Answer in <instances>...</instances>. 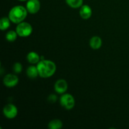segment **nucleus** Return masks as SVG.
Masks as SVG:
<instances>
[{
  "label": "nucleus",
  "mask_w": 129,
  "mask_h": 129,
  "mask_svg": "<svg viewBox=\"0 0 129 129\" xmlns=\"http://www.w3.org/2000/svg\"><path fill=\"white\" fill-rule=\"evenodd\" d=\"M39 76L41 78L51 77L56 71V65L54 62L49 60H41L37 65Z\"/></svg>",
  "instance_id": "f257e3e1"
},
{
  "label": "nucleus",
  "mask_w": 129,
  "mask_h": 129,
  "mask_svg": "<svg viewBox=\"0 0 129 129\" xmlns=\"http://www.w3.org/2000/svg\"><path fill=\"white\" fill-rule=\"evenodd\" d=\"M28 11L26 8L21 5L13 7L9 12L8 18L14 23H20L22 22L27 16Z\"/></svg>",
  "instance_id": "f03ea898"
},
{
  "label": "nucleus",
  "mask_w": 129,
  "mask_h": 129,
  "mask_svg": "<svg viewBox=\"0 0 129 129\" xmlns=\"http://www.w3.org/2000/svg\"><path fill=\"white\" fill-rule=\"evenodd\" d=\"M33 28L31 25L27 22H21L18 24L16 31L18 35L21 37H26L31 35Z\"/></svg>",
  "instance_id": "7ed1b4c3"
},
{
  "label": "nucleus",
  "mask_w": 129,
  "mask_h": 129,
  "mask_svg": "<svg viewBox=\"0 0 129 129\" xmlns=\"http://www.w3.org/2000/svg\"><path fill=\"white\" fill-rule=\"evenodd\" d=\"M60 103L62 107L66 110H71L75 105V100L71 94H63L60 98Z\"/></svg>",
  "instance_id": "20e7f679"
},
{
  "label": "nucleus",
  "mask_w": 129,
  "mask_h": 129,
  "mask_svg": "<svg viewBox=\"0 0 129 129\" xmlns=\"http://www.w3.org/2000/svg\"><path fill=\"white\" fill-rule=\"evenodd\" d=\"M3 112L4 115L9 119H13L15 118L18 114V109L16 107L11 103L6 105L3 108Z\"/></svg>",
  "instance_id": "39448f33"
},
{
  "label": "nucleus",
  "mask_w": 129,
  "mask_h": 129,
  "mask_svg": "<svg viewBox=\"0 0 129 129\" xmlns=\"http://www.w3.org/2000/svg\"><path fill=\"white\" fill-rule=\"evenodd\" d=\"M26 8L28 12L31 14H35L40 10V3L39 0H28Z\"/></svg>",
  "instance_id": "423d86ee"
},
{
  "label": "nucleus",
  "mask_w": 129,
  "mask_h": 129,
  "mask_svg": "<svg viewBox=\"0 0 129 129\" xmlns=\"http://www.w3.org/2000/svg\"><path fill=\"white\" fill-rule=\"evenodd\" d=\"M18 81V78L17 76L13 74H6L3 79V84L9 88L14 87L17 85Z\"/></svg>",
  "instance_id": "0eeeda50"
},
{
  "label": "nucleus",
  "mask_w": 129,
  "mask_h": 129,
  "mask_svg": "<svg viewBox=\"0 0 129 129\" xmlns=\"http://www.w3.org/2000/svg\"><path fill=\"white\" fill-rule=\"evenodd\" d=\"M68 83L62 79H59L54 84V89L59 94H64L68 89Z\"/></svg>",
  "instance_id": "6e6552de"
},
{
  "label": "nucleus",
  "mask_w": 129,
  "mask_h": 129,
  "mask_svg": "<svg viewBox=\"0 0 129 129\" xmlns=\"http://www.w3.org/2000/svg\"><path fill=\"white\" fill-rule=\"evenodd\" d=\"M79 15L83 19L88 20L92 15L91 8L89 5H82L79 10Z\"/></svg>",
  "instance_id": "1a4fd4ad"
},
{
  "label": "nucleus",
  "mask_w": 129,
  "mask_h": 129,
  "mask_svg": "<svg viewBox=\"0 0 129 129\" xmlns=\"http://www.w3.org/2000/svg\"><path fill=\"white\" fill-rule=\"evenodd\" d=\"M102 40L100 37L94 36L89 40V45L94 50H98L102 47Z\"/></svg>",
  "instance_id": "9d476101"
},
{
  "label": "nucleus",
  "mask_w": 129,
  "mask_h": 129,
  "mask_svg": "<svg viewBox=\"0 0 129 129\" xmlns=\"http://www.w3.org/2000/svg\"><path fill=\"white\" fill-rule=\"evenodd\" d=\"M26 59L29 63L32 64H38L40 61V56L39 54L35 52H30L28 54Z\"/></svg>",
  "instance_id": "9b49d317"
},
{
  "label": "nucleus",
  "mask_w": 129,
  "mask_h": 129,
  "mask_svg": "<svg viewBox=\"0 0 129 129\" xmlns=\"http://www.w3.org/2000/svg\"><path fill=\"white\" fill-rule=\"evenodd\" d=\"M26 75L30 79H35L39 76V71L37 66H30L26 69Z\"/></svg>",
  "instance_id": "f8f14e48"
},
{
  "label": "nucleus",
  "mask_w": 129,
  "mask_h": 129,
  "mask_svg": "<svg viewBox=\"0 0 129 129\" xmlns=\"http://www.w3.org/2000/svg\"><path fill=\"white\" fill-rule=\"evenodd\" d=\"M62 122L59 119H54L50 121L48 124V127L50 129H59L62 127Z\"/></svg>",
  "instance_id": "ddd939ff"
},
{
  "label": "nucleus",
  "mask_w": 129,
  "mask_h": 129,
  "mask_svg": "<svg viewBox=\"0 0 129 129\" xmlns=\"http://www.w3.org/2000/svg\"><path fill=\"white\" fill-rule=\"evenodd\" d=\"M66 3L73 8H78L83 5V0H66Z\"/></svg>",
  "instance_id": "4468645a"
},
{
  "label": "nucleus",
  "mask_w": 129,
  "mask_h": 129,
  "mask_svg": "<svg viewBox=\"0 0 129 129\" xmlns=\"http://www.w3.org/2000/svg\"><path fill=\"white\" fill-rule=\"evenodd\" d=\"M10 21L9 18L3 17L0 20V29L1 30H5L8 28L10 26Z\"/></svg>",
  "instance_id": "2eb2a0df"
},
{
  "label": "nucleus",
  "mask_w": 129,
  "mask_h": 129,
  "mask_svg": "<svg viewBox=\"0 0 129 129\" xmlns=\"http://www.w3.org/2000/svg\"><path fill=\"white\" fill-rule=\"evenodd\" d=\"M17 33L14 30H10L6 34V39L8 42H14L17 38Z\"/></svg>",
  "instance_id": "dca6fc26"
},
{
  "label": "nucleus",
  "mask_w": 129,
  "mask_h": 129,
  "mask_svg": "<svg viewBox=\"0 0 129 129\" xmlns=\"http://www.w3.org/2000/svg\"><path fill=\"white\" fill-rule=\"evenodd\" d=\"M22 69L23 66L21 63L16 62L14 64L13 67V70L14 73L18 74V73H20L22 71Z\"/></svg>",
  "instance_id": "f3484780"
},
{
  "label": "nucleus",
  "mask_w": 129,
  "mask_h": 129,
  "mask_svg": "<svg viewBox=\"0 0 129 129\" xmlns=\"http://www.w3.org/2000/svg\"><path fill=\"white\" fill-rule=\"evenodd\" d=\"M48 100L50 102V103H54L55 101L57 100V96L54 94H51V95L49 96V97L48 98Z\"/></svg>",
  "instance_id": "a211bd4d"
},
{
  "label": "nucleus",
  "mask_w": 129,
  "mask_h": 129,
  "mask_svg": "<svg viewBox=\"0 0 129 129\" xmlns=\"http://www.w3.org/2000/svg\"><path fill=\"white\" fill-rule=\"evenodd\" d=\"M18 1H28V0H18Z\"/></svg>",
  "instance_id": "6ab92c4d"
}]
</instances>
